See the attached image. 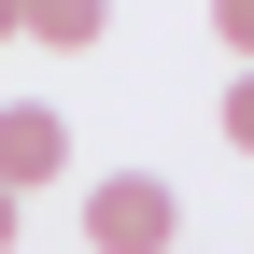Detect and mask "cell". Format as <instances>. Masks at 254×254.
<instances>
[{
  "instance_id": "3957f363",
  "label": "cell",
  "mask_w": 254,
  "mask_h": 254,
  "mask_svg": "<svg viewBox=\"0 0 254 254\" xmlns=\"http://www.w3.org/2000/svg\"><path fill=\"white\" fill-rule=\"evenodd\" d=\"M14 43H71V57H85V43H99V0H28Z\"/></svg>"
},
{
  "instance_id": "6da1fadb",
  "label": "cell",
  "mask_w": 254,
  "mask_h": 254,
  "mask_svg": "<svg viewBox=\"0 0 254 254\" xmlns=\"http://www.w3.org/2000/svg\"><path fill=\"white\" fill-rule=\"evenodd\" d=\"M85 240L99 254H184V198L155 170H113V184H85Z\"/></svg>"
},
{
  "instance_id": "8992f818",
  "label": "cell",
  "mask_w": 254,
  "mask_h": 254,
  "mask_svg": "<svg viewBox=\"0 0 254 254\" xmlns=\"http://www.w3.org/2000/svg\"><path fill=\"white\" fill-rule=\"evenodd\" d=\"M0 254H14V198H0Z\"/></svg>"
},
{
  "instance_id": "7a4b0ae2",
  "label": "cell",
  "mask_w": 254,
  "mask_h": 254,
  "mask_svg": "<svg viewBox=\"0 0 254 254\" xmlns=\"http://www.w3.org/2000/svg\"><path fill=\"white\" fill-rule=\"evenodd\" d=\"M57 170H71V127H57L43 99H14L0 113V198H28V184H57Z\"/></svg>"
},
{
  "instance_id": "277c9868",
  "label": "cell",
  "mask_w": 254,
  "mask_h": 254,
  "mask_svg": "<svg viewBox=\"0 0 254 254\" xmlns=\"http://www.w3.org/2000/svg\"><path fill=\"white\" fill-rule=\"evenodd\" d=\"M212 43H226V71H254V0H212Z\"/></svg>"
},
{
  "instance_id": "5b68a950",
  "label": "cell",
  "mask_w": 254,
  "mask_h": 254,
  "mask_svg": "<svg viewBox=\"0 0 254 254\" xmlns=\"http://www.w3.org/2000/svg\"><path fill=\"white\" fill-rule=\"evenodd\" d=\"M226 155H254V71H226Z\"/></svg>"
}]
</instances>
